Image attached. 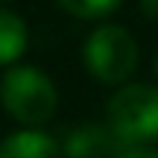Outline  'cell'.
<instances>
[{"mask_svg":"<svg viewBox=\"0 0 158 158\" xmlns=\"http://www.w3.org/2000/svg\"><path fill=\"white\" fill-rule=\"evenodd\" d=\"M0 106L21 126L38 129L56 114L59 91L44 70L32 64H12L0 79Z\"/></svg>","mask_w":158,"mask_h":158,"instance_id":"obj_1","label":"cell"},{"mask_svg":"<svg viewBox=\"0 0 158 158\" xmlns=\"http://www.w3.org/2000/svg\"><path fill=\"white\" fill-rule=\"evenodd\" d=\"M106 126L123 149L158 141V88L143 82L120 85L106 106Z\"/></svg>","mask_w":158,"mask_h":158,"instance_id":"obj_2","label":"cell"},{"mask_svg":"<svg viewBox=\"0 0 158 158\" xmlns=\"http://www.w3.org/2000/svg\"><path fill=\"white\" fill-rule=\"evenodd\" d=\"M138 41L120 23H102L85 38L82 62L85 70L102 85L126 82L138 68Z\"/></svg>","mask_w":158,"mask_h":158,"instance_id":"obj_3","label":"cell"},{"mask_svg":"<svg viewBox=\"0 0 158 158\" xmlns=\"http://www.w3.org/2000/svg\"><path fill=\"white\" fill-rule=\"evenodd\" d=\"M120 152L123 143L111 135L106 123H79L62 141L64 158H117Z\"/></svg>","mask_w":158,"mask_h":158,"instance_id":"obj_4","label":"cell"},{"mask_svg":"<svg viewBox=\"0 0 158 158\" xmlns=\"http://www.w3.org/2000/svg\"><path fill=\"white\" fill-rule=\"evenodd\" d=\"M0 158H64L62 143L38 129H21L0 141Z\"/></svg>","mask_w":158,"mask_h":158,"instance_id":"obj_5","label":"cell"},{"mask_svg":"<svg viewBox=\"0 0 158 158\" xmlns=\"http://www.w3.org/2000/svg\"><path fill=\"white\" fill-rule=\"evenodd\" d=\"M29 44V32L21 15L0 6V68H12L23 56Z\"/></svg>","mask_w":158,"mask_h":158,"instance_id":"obj_6","label":"cell"},{"mask_svg":"<svg viewBox=\"0 0 158 158\" xmlns=\"http://www.w3.org/2000/svg\"><path fill=\"white\" fill-rule=\"evenodd\" d=\"M62 12L73 18H82V21H100V18H108L120 9L123 0H53Z\"/></svg>","mask_w":158,"mask_h":158,"instance_id":"obj_7","label":"cell"},{"mask_svg":"<svg viewBox=\"0 0 158 158\" xmlns=\"http://www.w3.org/2000/svg\"><path fill=\"white\" fill-rule=\"evenodd\" d=\"M117 158H158V149H149V147H129V149H123Z\"/></svg>","mask_w":158,"mask_h":158,"instance_id":"obj_8","label":"cell"},{"mask_svg":"<svg viewBox=\"0 0 158 158\" xmlns=\"http://www.w3.org/2000/svg\"><path fill=\"white\" fill-rule=\"evenodd\" d=\"M141 6V15L149 18V21H158V0H138Z\"/></svg>","mask_w":158,"mask_h":158,"instance_id":"obj_9","label":"cell"},{"mask_svg":"<svg viewBox=\"0 0 158 158\" xmlns=\"http://www.w3.org/2000/svg\"><path fill=\"white\" fill-rule=\"evenodd\" d=\"M152 70H155V76H158V50H155V56H152Z\"/></svg>","mask_w":158,"mask_h":158,"instance_id":"obj_10","label":"cell"},{"mask_svg":"<svg viewBox=\"0 0 158 158\" xmlns=\"http://www.w3.org/2000/svg\"><path fill=\"white\" fill-rule=\"evenodd\" d=\"M0 3H9V0H0Z\"/></svg>","mask_w":158,"mask_h":158,"instance_id":"obj_11","label":"cell"}]
</instances>
